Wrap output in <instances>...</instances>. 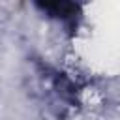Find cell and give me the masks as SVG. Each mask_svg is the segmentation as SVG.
Returning <instances> with one entry per match:
<instances>
[{
  "label": "cell",
  "instance_id": "1",
  "mask_svg": "<svg viewBox=\"0 0 120 120\" xmlns=\"http://www.w3.org/2000/svg\"><path fill=\"white\" fill-rule=\"evenodd\" d=\"M36 4L54 17H69L75 9L73 0H36Z\"/></svg>",
  "mask_w": 120,
  "mask_h": 120
}]
</instances>
